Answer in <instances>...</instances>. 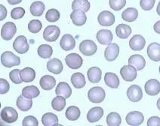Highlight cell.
I'll return each mask as SVG.
<instances>
[{
  "label": "cell",
  "instance_id": "11",
  "mask_svg": "<svg viewBox=\"0 0 160 126\" xmlns=\"http://www.w3.org/2000/svg\"><path fill=\"white\" fill-rule=\"evenodd\" d=\"M125 120L129 125L138 126L143 122L144 116L142 113L139 112V111H132L127 114Z\"/></svg>",
  "mask_w": 160,
  "mask_h": 126
},
{
  "label": "cell",
  "instance_id": "43",
  "mask_svg": "<svg viewBox=\"0 0 160 126\" xmlns=\"http://www.w3.org/2000/svg\"><path fill=\"white\" fill-rule=\"evenodd\" d=\"M110 7L112 10L118 11L122 10L126 4V0H110Z\"/></svg>",
  "mask_w": 160,
  "mask_h": 126
},
{
  "label": "cell",
  "instance_id": "52",
  "mask_svg": "<svg viewBox=\"0 0 160 126\" xmlns=\"http://www.w3.org/2000/svg\"><path fill=\"white\" fill-rule=\"evenodd\" d=\"M156 12H157V14L160 16V2H159V4H158L157 8H156Z\"/></svg>",
  "mask_w": 160,
  "mask_h": 126
},
{
  "label": "cell",
  "instance_id": "45",
  "mask_svg": "<svg viewBox=\"0 0 160 126\" xmlns=\"http://www.w3.org/2000/svg\"><path fill=\"white\" fill-rule=\"evenodd\" d=\"M23 126H38L39 122L36 117L32 116H27L23 119L22 122Z\"/></svg>",
  "mask_w": 160,
  "mask_h": 126
},
{
  "label": "cell",
  "instance_id": "41",
  "mask_svg": "<svg viewBox=\"0 0 160 126\" xmlns=\"http://www.w3.org/2000/svg\"><path fill=\"white\" fill-rule=\"evenodd\" d=\"M42 27V24L39 20H32L28 24L29 31L32 33H38L40 32Z\"/></svg>",
  "mask_w": 160,
  "mask_h": 126
},
{
  "label": "cell",
  "instance_id": "12",
  "mask_svg": "<svg viewBox=\"0 0 160 126\" xmlns=\"http://www.w3.org/2000/svg\"><path fill=\"white\" fill-rule=\"evenodd\" d=\"M128 98L132 102H138L143 98V92L141 88L138 85H132L127 90Z\"/></svg>",
  "mask_w": 160,
  "mask_h": 126
},
{
  "label": "cell",
  "instance_id": "1",
  "mask_svg": "<svg viewBox=\"0 0 160 126\" xmlns=\"http://www.w3.org/2000/svg\"><path fill=\"white\" fill-rule=\"evenodd\" d=\"M1 62L6 68H12L21 64V59L11 51H5L1 56Z\"/></svg>",
  "mask_w": 160,
  "mask_h": 126
},
{
  "label": "cell",
  "instance_id": "26",
  "mask_svg": "<svg viewBox=\"0 0 160 126\" xmlns=\"http://www.w3.org/2000/svg\"><path fill=\"white\" fill-rule=\"evenodd\" d=\"M104 82L107 86L112 89H117L119 86V77L112 72L106 73L104 77Z\"/></svg>",
  "mask_w": 160,
  "mask_h": 126
},
{
  "label": "cell",
  "instance_id": "35",
  "mask_svg": "<svg viewBox=\"0 0 160 126\" xmlns=\"http://www.w3.org/2000/svg\"><path fill=\"white\" fill-rule=\"evenodd\" d=\"M90 2L88 0H74L72 3V9L73 11L79 10L87 12L90 9Z\"/></svg>",
  "mask_w": 160,
  "mask_h": 126
},
{
  "label": "cell",
  "instance_id": "50",
  "mask_svg": "<svg viewBox=\"0 0 160 126\" xmlns=\"http://www.w3.org/2000/svg\"><path fill=\"white\" fill-rule=\"evenodd\" d=\"M153 29L156 33L160 34V20L157 21L153 26Z\"/></svg>",
  "mask_w": 160,
  "mask_h": 126
},
{
  "label": "cell",
  "instance_id": "6",
  "mask_svg": "<svg viewBox=\"0 0 160 126\" xmlns=\"http://www.w3.org/2000/svg\"><path fill=\"white\" fill-rule=\"evenodd\" d=\"M17 32L16 25L12 22H7L3 25L1 30V36L5 41H9L13 38Z\"/></svg>",
  "mask_w": 160,
  "mask_h": 126
},
{
  "label": "cell",
  "instance_id": "4",
  "mask_svg": "<svg viewBox=\"0 0 160 126\" xmlns=\"http://www.w3.org/2000/svg\"><path fill=\"white\" fill-rule=\"evenodd\" d=\"M61 34V30L59 27L54 25L47 26L43 32V38L46 41L48 42H54L57 41L58 37Z\"/></svg>",
  "mask_w": 160,
  "mask_h": 126
},
{
  "label": "cell",
  "instance_id": "37",
  "mask_svg": "<svg viewBox=\"0 0 160 126\" xmlns=\"http://www.w3.org/2000/svg\"><path fill=\"white\" fill-rule=\"evenodd\" d=\"M80 114V110L76 106H70L67 109L66 113V117L70 121H76L79 118Z\"/></svg>",
  "mask_w": 160,
  "mask_h": 126
},
{
  "label": "cell",
  "instance_id": "10",
  "mask_svg": "<svg viewBox=\"0 0 160 126\" xmlns=\"http://www.w3.org/2000/svg\"><path fill=\"white\" fill-rule=\"evenodd\" d=\"M98 21L101 26H110L115 23V17L112 12L109 11H103L98 15Z\"/></svg>",
  "mask_w": 160,
  "mask_h": 126
},
{
  "label": "cell",
  "instance_id": "46",
  "mask_svg": "<svg viewBox=\"0 0 160 126\" xmlns=\"http://www.w3.org/2000/svg\"><path fill=\"white\" fill-rule=\"evenodd\" d=\"M156 0H141L140 6L143 11H150L153 8Z\"/></svg>",
  "mask_w": 160,
  "mask_h": 126
},
{
  "label": "cell",
  "instance_id": "19",
  "mask_svg": "<svg viewBox=\"0 0 160 126\" xmlns=\"http://www.w3.org/2000/svg\"><path fill=\"white\" fill-rule=\"evenodd\" d=\"M147 55L149 58L154 62L160 61V44L158 43H151L147 47Z\"/></svg>",
  "mask_w": 160,
  "mask_h": 126
},
{
  "label": "cell",
  "instance_id": "3",
  "mask_svg": "<svg viewBox=\"0 0 160 126\" xmlns=\"http://www.w3.org/2000/svg\"><path fill=\"white\" fill-rule=\"evenodd\" d=\"M98 47L92 40H84L79 44V51L86 56H91L97 52Z\"/></svg>",
  "mask_w": 160,
  "mask_h": 126
},
{
  "label": "cell",
  "instance_id": "14",
  "mask_svg": "<svg viewBox=\"0 0 160 126\" xmlns=\"http://www.w3.org/2000/svg\"><path fill=\"white\" fill-rule=\"evenodd\" d=\"M145 92L150 96H156L160 92V83L156 79L147 81L144 86Z\"/></svg>",
  "mask_w": 160,
  "mask_h": 126
},
{
  "label": "cell",
  "instance_id": "27",
  "mask_svg": "<svg viewBox=\"0 0 160 126\" xmlns=\"http://www.w3.org/2000/svg\"><path fill=\"white\" fill-rule=\"evenodd\" d=\"M16 104L21 111H28L32 107V101L31 98H27L22 95L18 98Z\"/></svg>",
  "mask_w": 160,
  "mask_h": 126
},
{
  "label": "cell",
  "instance_id": "21",
  "mask_svg": "<svg viewBox=\"0 0 160 126\" xmlns=\"http://www.w3.org/2000/svg\"><path fill=\"white\" fill-rule=\"evenodd\" d=\"M128 63L129 65H131L135 68L136 70H138V71H141V70L144 68L145 65H146L145 59L143 58V56H142L138 55V54L132 55L128 59Z\"/></svg>",
  "mask_w": 160,
  "mask_h": 126
},
{
  "label": "cell",
  "instance_id": "5",
  "mask_svg": "<svg viewBox=\"0 0 160 126\" xmlns=\"http://www.w3.org/2000/svg\"><path fill=\"white\" fill-rule=\"evenodd\" d=\"M1 118L6 123H13L18 119V113L13 107H5L1 111Z\"/></svg>",
  "mask_w": 160,
  "mask_h": 126
},
{
  "label": "cell",
  "instance_id": "39",
  "mask_svg": "<svg viewBox=\"0 0 160 126\" xmlns=\"http://www.w3.org/2000/svg\"><path fill=\"white\" fill-rule=\"evenodd\" d=\"M121 122V116L117 113L112 112L107 116V124L108 126H119Z\"/></svg>",
  "mask_w": 160,
  "mask_h": 126
},
{
  "label": "cell",
  "instance_id": "2",
  "mask_svg": "<svg viewBox=\"0 0 160 126\" xmlns=\"http://www.w3.org/2000/svg\"><path fill=\"white\" fill-rule=\"evenodd\" d=\"M106 97L104 89L100 86H94L90 89L88 92V98L92 103H101Z\"/></svg>",
  "mask_w": 160,
  "mask_h": 126
},
{
  "label": "cell",
  "instance_id": "9",
  "mask_svg": "<svg viewBox=\"0 0 160 126\" xmlns=\"http://www.w3.org/2000/svg\"><path fill=\"white\" fill-rule=\"evenodd\" d=\"M65 62L69 68L71 69H79L82 65L83 59L77 53H70L65 58Z\"/></svg>",
  "mask_w": 160,
  "mask_h": 126
},
{
  "label": "cell",
  "instance_id": "33",
  "mask_svg": "<svg viewBox=\"0 0 160 126\" xmlns=\"http://www.w3.org/2000/svg\"><path fill=\"white\" fill-rule=\"evenodd\" d=\"M42 122L45 126H53L58 125V118L52 113H46L42 117Z\"/></svg>",
  "mask_w": 160,
  "mask_h": 126
},
{
  "label": "cell",
  "instance_id": "51",
  "mask_svg": "<svg viewBox=\"0 0 160 126\" xmlns=\"http://www.w3.org/2000/svg\"><path fill=\"white\" fill-rule=\"evenodd\" d=\"M22 2V0H8V2L10 5H18L20 4V3Z\"/></svg>",
  "mask_w": 160,
  "mask_h": 126
},
{
  "label": "cell",
  "instance_id": "49",
  "mask_svg": "<svg viewBox=\"0 0 160 126\" xmlns=\"http://www.w3.org/2000/svg\"><path fill=\"white\" fill-rule=\"evenodd\" d=\"M7 16V9L4 5H0V20H3Z\"/></svg>",
  "mask_w": 160,
  "mask_h": 126
},
{
  "label": "cell",
  "instance_id": "40",
  "mask_svg": "<svg viewBox=\"0 0 160 126\" xmlns=\"http://www.w3.org/2000/svg\"><path fill=\"white\" fill-rule=\"evenodd\" d=\"M45 19L51 23L57 22L60 19V12L57 9L52 8L49 9L48 11L45 14Z\"/></svg>",
  "mask_w": 160,
  "mask_h": 126
},
{
  "label": "cell",
  "instance_id": "36",
  "mask_svg": "<svg viewBox=\"0 0 160 126\" xmlns=\"http://www.w3.org/2000/svg\"><path fill=\"white\" fill-rule=\"evenodd\" d=\"M53 53V49L48 44H42L38 47V54L41 58L49 59Z\"/></svg>",
  "mask_w": 160,
  "mask_h": 126
},
{
  "label": "cell",
  "instance_id": "15",
  "mask_svg": "<svg viewBox=\"0 0 160 126\" xmlns=\"http://www.w3.org/2000/svg\"><path fill=\"white\" fill-rule=\"evenodd\" d=\"M145 44H146V41H145L144 38L141 35H134L129 41L130 48L135 51L143 50L144 48Z\"/></svg>",
  "mask_w": 160,
  "mask_h": 126
},
{
  "label": "cell",
  "instance_id": "53",
  "mask_svg": "<svg viewBox=\"0 0 160 126\" xmlns=\"http://www.w3.org/2000/svg\"><path fill=\"white\" fill-rule=\"evenodd\" d=\"M156 105H157V107H158V109L159 110H160V98L158 99V101H157V104H156Z\"/></svg>",
  "mask_w": 160,
  "mask_h": 126
},
{
  "label": "cell",
  "instance_id": "34",
  "mask_svg": "<svg viewBox=\"0 0 160 126\" xmlns=\"http://www.w3.org/2000/svg\"><path fill=\"white\" fill-rule=\"evenodd\" d=\"M40 94L39 89L35 86H27L22 90V95L28 98H37Z\"/></svg>",
  "mask_w": 160,
  "mask_h": 126
},
{
  "label": "cell",
  "instance_id": "20",
  "mask_svg": "<svg viewBox=\"0 0 160 126\" xmlns=\"http://www.w3.org/2000/svg\"><path fill=\"white\" fill-rule=\"evenodd\" d=\"M63 64L60 59L54 58L48 60L47 62V69L49 72L54 74H59L63 71Z\"/></svg>",
  "mask_w": 160,
  "mask_h": 126
},
{
  "label": "cell",
  "instance_id": "54",
  "mask_svg": "<svg viewBox=\"0 0 160 126\" xmlns=\"http://www.w3.org/2000/svg\"><path fill=\"white\" fill-rule=\"evenodd\" d=\"M159 73H160V66H159Z\"/></svg>",
  "mask_w": 160,
  "mask_h": 126
},
{
  "label": "cell",
  "instance_id": "31",
  "mask_svg": "<svg viewBox=\"0 0 160 126\" xmlns=\"http://www.w3.org/2000/svg\"><path fill=\"white\" fill-rule=\"evenodd\" d=\"M21 77L23 82L31 83L36 77V72L32 68L27 67L21 71Z\"/></svg>",
  "mask_w": 160,
  "mask_h": 126
},
{
  "label": "cell",
  "instance_id": "47",
  "mask_svg": "<svg viewBox=\"0 0 160 126\" xmlns=\"http://www.w3.org/2000/svg\"><path fill=\"white\" fill-rule=\"evenodd\" d=\"M9 89H10V85L8 81L3 78L0 79V93L2 95L5 94L9 91Z\"/></svg>",
  "mask_w": 160,
  "mask_h": 126
},
{
  "label": "cell",
  "instance_id": "13",
  "mask_svg": "<svg viewBox=\"0 0 160 126\" xmlns=\"http://www.w3.org/2000/svg\"><path fill=\"white\" fill-rule=\"evenodd\" d=\"M119 54V47L116 43H111L107 47L104 51V57L108 62L116 60Z\"/></svg>",
  "mask_w": 160,
  "mask_h": 126
},
{
  "label": "cell",
  "instance_id": "25",
  "mask_svg": "<svg viewBox=\"0 0 160 126\" xmlns=\"http://www.w3.org/2000/svg\"><path fill=\"white\" fill-rule=\"evenodd\" d=\"M88 79L92 83H98L101 80L102 72L98 67H92L88 70L87 72Z\"/></svg>",
  "mask_w": 160,
  "mask_h": 126
},
{
  "label": "cell",
  "instance_id": "17",
  "mask_svg": "<svg viewBox=\"0 0 160 126\" xmlns=\"http://www.w3.org/2000/svg\"><path fill=\"white\" fill-rule=\"evenodd\" d=\"M70 18H71L72 23L77 26H83L87 20L85 12L79 10L73 11L70 14Z\"/></svg>",
  "mask_w": 160,
  "mask_h": 126
},
{
  "label": "cell",
  "instance_id": "23",
  "mask_svg": "<svg viewBox=\"0 0 160 126\" xmlns=\"http://www.w3.org/2000/svg\"><path fill=\"white\" fill-rule=\"evenodd\" d=\"M55 93L57 95L64 97L65 98H69L71 96L72 89L70 85L66 82H61L58 84L55 89Z\"/></svg>",
  "mask_w": 160,
  "mask_h": 126
},
{
  "label": "cell",
  "instance_id": "29",
  "mask_svg": "<svg viewBox=\"0 0 160 126\" xmlns=\"http://www.w3.org/2000/svg\"><path fill=\"white\" fill-rule=\"evenodd\" d=\"M116 33L119 38L126 39L132 33V28L126 24H119L116 26Z\"/></svg>",
  "mask_w": 160,
  "mask_h": 126
},
{
  "label": "cell",
  "instance_id": "32",
  "mask_svg": "<svg viewBox=\"0 0 160 126\" xmlns=\"http://www.w3.org/2000/svg\"><path fill=\"white\" fill-rule=\"evenodd\" d=\"M45 8V6L42 2L36 1L32 3L31 5H30V10L32 15H33L34 17H39L44 13Z\"/></svg>",
  "mask_w": 160,
  "mask_h": 126
},
{
  "label": "cell",
  "instance_id": "7",
  "mask_svg": "<svg viewBox=\"0 0 160 126\" xmlns=\"http://www.w3.org/2000/svg\"><path fill=\"white\" fill-rule=\"evenodd\" d=\"M13 48L20 54L27 53L29 50V44L27 38L23 35L18 36L13 42Z\"/></svg>",
  "mask_w": 160,
  "mask_h": 126
},
{
  "label": "cell",
  "instance_id": "42",
  "mask_svg": "<svg viewBox=\"0 0 160 126\" xmlns=\"http://www.w3.org/2000/svg\"><path fill=\"white\" fill-rule=\"evenodd\" d=\"M9 77H10L11 80L15 84H21L23 82L21 77V70L19 69L12 70L9 73Z\"/></svg>",
  "mask_w": 160,
  "mask_h": 126
},
{
  "label": "cell",
  "instance_id": "16",
  "mask_svg": "<svg viewBox=\"0 0 160 126\" xmlns=\"http://www.w3.org/2000/svg\"><path fill=\"white\" fill-rule=\"evenodd\" d=\"M98 42L102 45H109L111 44L113 35L112 32L108 29H101L97 33L96 35Z\"/></svg>",
  "mask_w": 160,
  "mask_h": 126
},
{
  "label": "cell",
  "instance_id": "44",
  "mask_svg": "<svg viewBox=\"0 0 160 126\" xmlns=\"http://www.w3.org/2000/svg\"><path fill=\"white\" fill-rule=\"evenodd\" d=\"M25 14L24 8H21V7H18L12 9V12H11V17L14 20H18L22 18Z\"/></svg>",
  "mask_w": 160,
  "mask_h": 126
},
{
  "label": "cell",
  "instance_id": "24",
  "mask_svg": "<svg viewBox=\"0 0 160 126\" xmlns=\"http://www.w3.org/2000/svg\"><path fill=\"white\" fill-rule=\"evenodd\" d=\"M56 80L54 77L50 75H45L42 77L39 80V85L42 87V89L48 91V90L52 89L55 86Z\"/></svg>",
  "mask_w": 160,
  "mask_h": 126
},
{
  "label": "cell",
  "instance_id": "18",
  "mask_svg": "<svg viewBox=\"0 0 160 126\" xmlns=\"http://www.w3.org/2000/svg\"><path fill=\"white\" fill-rule=\"evenodd\" d=\"M60 46L63 50H66V51L73 50L76 47L75 38L70 34L63 35L60 41Z\"/></svg>",
  "mask_w": 160,
  "mask_h": 126
},
{
  "label": "cell",
  "instance_id": "48",
  "mask_svg": "<svg viewBox=\"0 0 160 126\" xmlns=\"http://www.w3.org/2000/svg\"><path fill=\"white\" fill-rule=\"evenodd\" d=\"M148 126H160V118L158 116H152L147 121Z\"/></svg>",
  "mask_w": 160,
  "mask_h": 126
},
{
  "label": "cell",
  "instance_id": "30",
  "mask_svg": "<svg viewBox=\"0 0 160 126\" xmlns=\"http://www.w3.org/2000/svg\"><path fill=\"white\" fill-rule=\"evenodd\" d=\"M138 17V11L134 8H128L122 13V18L126 22H134Z\"/></svg>",
  "mask_w": 160,
  "mask_h": 126
},
{
  "label": "cell",
  "instance_id": "8",
  "mask_svg": "<svg viewBox=\"0 0 160 126\" xmlns=\"http://www.w3.org/2000/svg\"><path fill=\"white\" fill-rule=\"evenodd\" d=\"M120 74L123 80L127 82H132L137 77V70L131 65H124L120 70Z\"/></svg>",
  "mask_w": 160,
  "mask_h": 126
},
{
  "label": "cell",
  "instance_id": "38",
  "mask_svg": "<svg viewBox=\"0 0 160 126\" xmlns=\"http://www.w3.org/2000/svg\"><path fill=\"white\" fill-rule=\"evenodd\" d=\"M65 106H66V98L61 95H58L52 101V107L56 111L63 110Z\"/></svg>",
  "mask_w": 160,
  "mask_h": 126
},
{
  "label": "cell",
  "instance_id": "28",
  "mask_svg": "<svg viewBox=\"0 0 160 126\" xmlns=\"http://www.w3.org/2000/svg\"><path fill=\"white\" fill-rule=\"evenodd\" d=\"M71 83L76 89H82L86 84L84 75L79 72L74 73L71 76Z\"/></svg>",
  "mask_w": 160,
  "mask_h": 126
},
{
  "label": "cell",
  "instance_id": "22",
  "mask_svg": "<svg viewBox=\"0 0 160 126\" xmlns=\"http://www.w3.org/2000/svg\"><path fill=\"white\" fill-rule=\"evenodd\" d=\"M103 115V108L100 107H93L88 112V114H87V119H88V121L89 122L94 123V122L99 121V120L102 118Z\"/></svg>",
  "mask_w": 160,
  "mask_h": 126
}]
</instances>
